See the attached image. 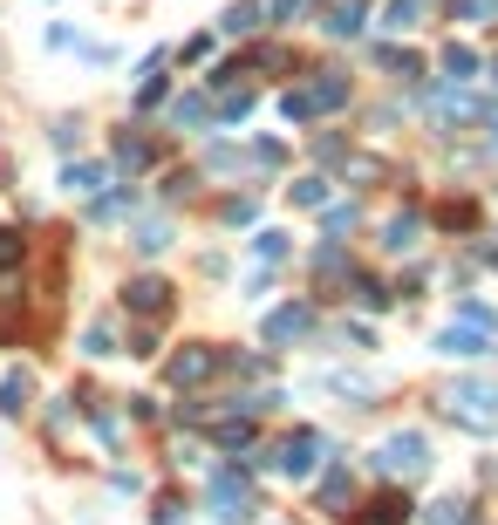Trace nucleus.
Returning <instances> with one entry per match:
<instances>
[{"label": "nucleus", "instance_id": "nucleus-7", "mask_svg": "<svg viewBox=\"0 0 498 525\" xmlns=\"http://www.w3.org/2000/svg\"><path fill=\"white\" fill-rule=\"evenodd\" d=\"M212 369H219V355H212V348H185V355L171 362V382H205Z\"/></svg>", "mask_w": 498, "mask_h": 525}, {"label": "nucleus", "instance_id": "nucleus-8", "mask_svg": "<svg viewBox=\"0 0 498 525\" xmlns=\"http://www.w3.org/2000/svg\"><path fill=\"white\" fill-rule=\"evenodd\" d=\"M307 335V307H280L267 321V341H301Z\"/></svg>", "mask_w": 498, "mask_h": 525}, {"label": "nucleus", "instance_id": "nucleus-14", "mask_svg": "<svg viewBox=\"0 0 498 525\" xmlns=\"http://www.w3.org/2000/svg\"><path fill=\"white\" fill-rule=\"evenodd\" d=\"M164 246H171V225H164V219L137 225V253H164Z\"/></svg>", "mask_w": 498, "mask_h": 525}, {"label": "nucleus", "instance_id": "nucleus-10", "mask_svg": "<svg viewBox=\"0 0 498 525\" xmlns=\"http://www.w3.org/2000/svg\"><path fill=\"white\" fill-rule=\"evenodd\" d=\"M260 14H267L260 0H232V7H226V35H253V28H260Z\"/></svg>", "mask_w": 498, "mask_h": 525}, {"label": "nucleus", "instance_id": "nucleus-5", "mask_svg": "<svg viewBox=\"0 0 498 525\" xmlns=\"http://www.w3.org/2000/svg\"><path fill=\"white\" fill-rule=\"evenodd\" d=\"M314 450H321V437H287V444H280V471H287V478H307V471H314Z\"/></svg>", "mask_w": 498, "mask_h": 525}, {"label": "nucleus", "instance_id": "nucleus-27", "mask_svg": "<svg viewBox=\"0 0 498 525\" xmlns=\"http://www.w3.org/2000/svg\"><path fill=\"white\" fill-rule=\"evenodd\" d=\"M492 75H498V62H492Z\"/></svg>", "mask_w": 498, "mask_h": 525}, {"label": "nucleus", "instance_id": "nucleus-16", "mask_svg": "<svg viewBox=\"0 0 498 525\" xmlns=\"http://www.w3.org/2000/svg\"><path fill=\"white\" fill-rule=\"evenodd\" d=\"M171 116H178V123H205V116H212V103H205V96H178V103H171Z\"/></svg>", "mask_w": 498, "mask_h": 525}, {"label": "nucleus", "instance_id": "nucleus-20", "mask_svg": "<svg viewBox=\"0 0 498 525\" xmlns=\"http://www.w3.org/2000/svg\"><path fill=\"white\" fill-rule=\"evenodd\" d=\"M82 348H89V355H116V335H110V328H89V341H82Z\"/></svg>", "mask_w": 498, "mask_h": 525}, {"label": "nucleus", "instance_id": "nucleus-12", "mask_svg": "<svg viewBox=\"0 0 498 525\" xmlns=\"http://www.w3.org/2000/svg\"><path fill=\"white\" fill-rule=\"evenodd\" d=\"M383 246H389V253H410V246H417V212H403V219H389Z\"/></svg>", "mask_w": 498, "mask_h": 525}, {"label": "nucleus", "instance_id": "nucleus-25", "mask_svg": "<svg viewBox=\"0 0 498 525\" xmlns=\"http://www.w3.org/2000/svg\"><path fill=\"white\" fill-rule=\"evenodd\" d=\"M21 260V246H14V232H0V266H14Z\"/></svg>", "mask_w": 498, "mask_h": 525}, {"label": "nucleus", "instance_id": "nucleus-19", "mask_svg": "<svg viewBox=\"0 0 498 525\" xmlns=\"http://www.w3.org/2000/svg\"><path fill=\"white\" fill-rule=\"evenodd\" d=\"M321 198H328L321 178H301V185H294V205H321Z\"/></svg>", "mask_w": 498, "mask_h": 525}, {"label": "nucleus", "instance_id": "nucleus-26", "mask_svg": "<svg viewBox=\"0 0 498 525\" xmlns=\"http://www.w3.org/2000/svg\"><path fill=\"white\" fill-rule=\"evenodd\" d=\"M294 7H301V0H273V14H294Z\"/></svg>", "mask_w": 498, "mask_h": 525}, {"label": "nucleus", "instance_id": "nucleus-22", "mask_svg": "<svg viewBox=\"0 0 498 525\" xmlns=\"http://www.w3.org/2000/svg\"><path fill=\"white\" fill-rule=\"evenodd\" d=\"M116 157H123V164H130V171H137V164H144V157H151V150L137 144V137H123V144H116Z\"/></svg>", "mask_w": 498, "mask_h": 525}, {"label": "nucleus", "instance_id": "nucleus-9", "mask_svg": "<svg viewBox=\"0 0 498 525\" xmlns=\"http://www.w3.org/2000/svg\"><path fill=\"white\" fill-rule=\"evenodd\" d=\"M362 14H369V0H335V7H328V35H355Z\"/></svg>", "mask_w": 498, "mask_h": 525}, {"label": "nucleus", "instance_id": "nucleus-18", "mask_svg": "<svg viewBox=\"0 0 498 525\" xmlns=\"http://www.w3.org/2000/svg\"><path fill=\"white\" fill-rule=\"evenodd\" d=\"M403 512H410L403 498H376V505H369V525H396V519H403Z\"/></svg>", "mask_w": 498, "mask_h": 525}, {"label": "nucleus", "instance_id": "nucleus-23", "mask_svg": "<svg viewBox=\"0 0 498 525\" xmlns=\"http://www.w3.org/2000/svg\"><path fill=\"white\" fill-rule=\"evenodd\" d=\"M321 498L335 505V498H348V471H328V485H321Z\"/></svg>", "mask_w": 498, "mask_h": 525}, {"label": "nucleus", "instance_id": "nucleus-15", "mask_svg": "<svg viewBox=\"0 0 498 525\" xmlns=\"http://www.w3.org/2000/svg\"><path fill=\"white\" fill-rule=\"evenodd\" d=\"M62 185H69V191H96V185H103V164H69Z\"/></svg>", "mask_w": 498, "mask_h": 525}, {"label": "nucleus", "instance_id": "nucleus-1", "mask_svg": "<svg viewBox=\"0 0 498 525\" xmlns=\"http://www.w3.org/2000/svg\"><path fill=\"white\" fill-rule=\"evenodd\" d=\"M348 103V82L342 75H314V82H307V89H287V96H280V116H287V123H307V116H321V110H342Z\"/></svg>", "mask_w": 498, "mask_h": 525}, {"label": "nucleus", "instance_id": "nucleus-6", "mask_svg": "<svg viewBox=\"0 0 498 525\" xmlns=\"http://www.w3.org/2000/svg\"><path fill=\"white\" fill-rule=\"evenodd\" d=\"M123 300H130L137 314H164V307H171V287H164V280H130Z\"/></svg>", "mask_w": 498, "mask_h": 525}, {"label": "nucleus", "instance_id": "nucleus-11", "mask_svg": "<svg viewBox=\"0 0 498 525\" xmlns=\"http://www.w3.org/2000/svg\"><path fill=\"white\" fill-rule=\"evenodd\" d=\"M28 389H35V382H28V369H14L7 382H0V410L21 416V410H28Z\"/></svg>", "mask_w": 498, "mask_h": 525}, {"label": "nucleus", "instance_id": "nucleus-17", "mask_svg": "<svg viewBox=\"0 0 498 525\" xmlns=\"http://www.w3.org/2000/svg\"><path fill=\"white\" fill-rule=\"evenodd\" d=\"M444 69H451V75H458V82H464V75L478 69V55H471V48H458V41H451V48H444Z\"/></svg>", "mask_w": 498, "mask_h": 525}, {"label": "nucleus", "instance_id": "nucleus-24", "mask_svg": "<svg viewBox=\"0 0 498 525\" xmlns=\"http://www.w3.org/2000/svg\"><path fill=\"white\" fill-rule=\"evenodd\" d=\"M430 525H471V519H464V505H437V519Z\"/></svg>", "mask_w": 498, "mask_h": 525}, {"label": "nucleus", "instance_id": "nucleus-3", "mask_svg": "<svg viewBox=\"0 0 498 525\" xmlns=\"http://www.w3.org/2000/svg\"><path fill=\"white\" fill-rule=\"evenodd\" d=\"M423 464H430V450H423L417 430H396V437L383 444V471H396V478H417Z\"/></svg>", "mask_w": 498, "mask_h": 525}, {"label": "nucleus", "instance_id": "nucleus-13", "mask_svg": "<svg viewBox=\"0 0 498 525\" xmlns=\"http://www.w3.org/2000/svg\"><path fill=\"white\" fill-rule=\"evenodd\" d=\"M130 205H137V191H110V198H96V205H89V219H123Z\"/></svg>", "mask_w": 498, "mask_h": 525}, {"label": "nucleus", "instance_id": "nucleus-4", "mask_svg": "<svg viewBox=\"0 0 498 525\" xmlns=\"http://www.w3.org/2000/svg\"><path fill=\"white\" fill-rule=\"evenodd\" d=\"M437 355H458V362L485 355V328H478V321H451V328L437 335Z\"/></svg>", "mask_w": 498, "mask_h": 525}, {"label": "nucleus", "instance_id": "nucleus-2", "mask_svg": "<svg viewBox=\"0 0 498 525\" xmlns=\"http://www.w3.org/2000/svg\"><path fill=\"white\" fill-rule=\"evenodd\" d=\"M451 416H458L464 430H492L498 423V389L492 382H458V389H451Z\"/></svg>", "mask_w": 498, "mask_h": 525}, {"label": "nucleus", "instance_id": "nucleus-21", "mask_svg": "<svg viewBox=\"0 0 498 525\" xmlns=\"http://www.w3.org/2000/svg\"><path fill=\"white\" fill-rule=\"evenodd\" d=\"M417 21V0H389V28H410Z\"/></svg>", "mask_w": 498, "mask_h": 525}]
</instances>
